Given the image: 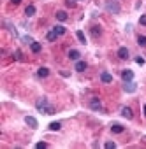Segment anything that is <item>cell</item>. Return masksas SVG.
I'll return each instance as SVG.
<instances>
[{"label": "cell", "instance_id": "1", "mask_svg": "<svg viewBox=\"0 0 146 149\" xmlns=\"http://www.w3.org/2000/svg\"><path fill=\"white\" fill-rule=\"evenodd\" d=\"M106 9L111 14H120V11H121V7H120V4L116 2V0H107V2H106Z\"/></svg>", "mask_w": 146, "mask_h": 149}, {"label": "cell", "instance_id": "2", "mask_svg": "<svg viewBox=\"0 0 146 149\" xmlns=\"http://www.w3.org/2000/svg\"><path fill=\"white\" fill-rule=\"evenodd\" d=\"M48 105H49V104H48V98H44V97H42V98H39V100L35 102V107H37V111H39V112H42V114L46 112Z\"/></svg>", "mask_w": 146, "mask_h": 149}, {"label": "cell", "instance_id": "3", "mask_svg": "<svg viewBox=\"0 0 146 149\" xmlns=\"http://www.w3.org/2000/svg\"><path fill=\"white\" fill-rule=\"evenodd\" d=\"M90 109H93V111H100V109H102V104H100V100H99L97 97H93V98L90 100Z\"/></svg>", "mask_w": 146, "mask_h": 149}, {"label": "cell", "instance_id": "4", "mask_svg": "<svg viewBox=\"0 0 146 149\" xmlns=\"http://www.w3.org/2000/svg\"><path fill=\"white\" fill-rule=\"evenodd\" d=\"M121 77H123V81H125V83H128V81H132V79H134V72L127 68V70H123V72H121Z\"/></svg>", "mask_w": 146, "mask_h": 149}, {"label": "cell", "instance_id": "5", "mask_svg": "<svg viewBox=\"0 0 146 149\" xmlns=\"http://www.w3.org/2000/svg\"><path fill=\"white\" fill-rule=\"evenodd\" d=\"M123 90H125L127 93H134V91L137 90V86H135V83L128 81V83H125V84H123Z\"/></svg>", "mask_w": 146, "mask_h": 149}, {"label": "cell", "instance_id": "6", "mask_svg": "<svg viewBox=\"0 0 146 149\" xmlns=\"http://www.w3.org/2000/svg\"><path fill=\"white\" fill-rule=\"evenodd\" d=\"M100 81L106 83V84H109V83H113V76H111L109 72H102L100 74Z\"/></svg>", "mask_w": 146, "mask_h": 149}, {"label": "cell", "instance_id": "7", "mask_svg": "<svg viewBox=\"0 0 146 149\" xmlns=\"http://www.w3.org/2000/svg\"><path fill=\"white\" fill-rule=\"evenodd\" d=\"M25 123H27L30 128H37V126H39L37 119H35V118H32V116H27V118H25Z\"/></svg>", "mask_w": 146, "mask_h": 149}, {"label": "cell", "instance_id": "8", "mask_svg": "<svg viewBox=\"0 0 146 149\" xmlns=\"http://www.w3.org/2000/svg\"><path fill=\"white\" fill-rule=\"evenodd\" d=\"M118 58L127 60V58H128V49H127V47H120V49H118Z\"/></svg>", "mask_w": 146, "mask_h": 149}, {"label": "cell", "instance_id": "9", "mask_svg": "<svg viewBox=\"0 0 146 149\" xmlns=\"http://www.w3.org/2000/svg\"><path fill=\"white\" fill-rule=\"evenodd\" d=\"M86 67H88V65H86V61H78V63H76V67H74V70H76V72H85V70H86Z\"/></svg>", "mask_w": 146, "mask_h": 149}, {"label": "cell", "instance_id": "10", "mask_svg": "<svg viewBox=\"0 0 146 149\" xmlns=\"http://www.w3.org/2000/svg\"><path fill=\"white\" fill-rule=\"evenodd\" d=\"M121 116L127 118V119H132V116H134V114H132V109H130V107H123V109H121Z\"/></svg>", "mask_w": 146, "mask_h": 149}, {"label": "cell", "instance_id": "11", "mask_svg": "<svg viewBox=\"0 0 146 149\" xmlns=\"http://www.w3.org/2000/svg\"><path fill=\"white\" fill-rule=\"evenodd\" d=\"M37 76H39V77H48V76H49V68L41 67V68L37 70Z\"/></svg>", "mask_w": 146, "mask_h": 149}, {"label": "cell", "instance_id": "12", "mask_svg": "<svg viewBox=\"0 0 146 149\" xmlns=\"http://www.w3.org/2000/svg\"><path fill=\"white\" fill-rule=\"evenodd\" d=\"M79 56H81V54H79V51H76V49H70V51H69V58H70V60H79Z\"/></svg>", "mask_w": 146, "mask_h": 149}, {"label": "cell", "instance_id": "13", "mask_svg": "<svg viewBox=\"0 0 146 149\" xmlns=\"http://www.w3.org/2000/svg\"><path fill=\"white\" fill-rule=\"evenodd\" d=\"M62 128V123H58V121H53V123H49V130L51 132H58Z\"/></svg>", "mask_w": 146, "mask_h": 149}, {"label": "cell", "instance_id": "14", "mask_svg": "<svg viewBox=\"0 0 146 149\" xmlns=\"http://www.w3.org/2000/svg\"><path fill=\"white\" fill-rule=\"evenodd\" d=\"M111 132H113V133H121V132H123V126H121L120 123H114V125L111 126Z\"/></svg>", "mask_w": 146, "mask_h": 149}, {"label": "cell", "instance_id": "15", "mask_svg": "<svg viewBox=\"0 0 146 149\" xmlns=\"http://www.w3.org/2000/svg\"><path fill=\"white\" fill-rule=\"evenodd\" d=\"M25 14H27L28 18H32V16L35 14V7H34V6H27V9H25Z\"/></svg>", "mask_w": 146, "mask_h": 149}, {"label": "cell", "instance_id": "16", "mask_svg": "<svg viewBox=\"0 0 146 149\" xmlns=\"http://www.w3.org/2000/svg\"><path fill=\"white\" fill-rule=\"evenodd\" d=\"M53 30H55V33H56V35H63V33H65V26H62V25L53 26Z\"/></svg>", "mask_w": 146, "mask_h": 149}, {"label": "cell", "instance_id": "17", "mask_svg": "<svg viewBox=\"0 0 146 149\" xmlns=\"http://www.w3.org/2000/svg\"><path fill=\"white\" fill-rule=\"evenodd\" d=\"M30 47H32V51H34V53H41V49H42L41 42H35V40H34V44H30Z\"/></svg>", "mask_w": 146, "mask_h": 149}, {"label": "cell", "instance_id": "18", "mask_svg": "<svg viewBox=\"0 0 146 149\" xmlns=\"http://www.w3.org/2000/svg\"><path fill=\"white\" fill-rule=\"evenodd\" d=\"M56 19H58V21H65V19H67V13H65V11H58V13H56Z\"/></svg>", "mask_w": 146, "mask_h": 149}, {"label": "cell", "instance_id": "19", "mask_svg": "<svg viewBox=\"0 0 146 149\" xmlns=\"http://www.w3.org/2000/svg\"><path fill=\"white\" fill-rule=\"evenodd\" d=\"M76 37H78V40L81 42V44H86V37H85V33L79 30V32H76Z\"/></svg>", "mask_w": 146, "mask_h": 149}, {"label": "cell", "instance_id": "20", "mask_svg": "<svg viewBox=\"0 0 146 149\" xmlns=\"http://www.w3.org/2000/svg\"><path fill=\"white\" fill-rule=\"evenodd\" d=\"M100 33H102V28L100 26H92V35L93 37H99Z\"/></svg>", "mask_w": 146, "mask_h": 149}, {"label": "cell", "instance_id": "21", "mask_svg": "<svg viewBox=\"0 0 146 149\" xmlns=\"http://www.w3.org/2000/svg\"><path fill=\"white\" fill-rule=\"evenodd\" d=\"M56 33H55V30H51V32H48V35H46V39L49 40V42H53V40H56Z\"/></svg>", "mask_w": 146, "mask_h": 149}, {"label": "cell", "instance_id": "22", "mask_svg": "<svg viewBox=\"0 0 146 149\" xmlns=\"http://www.w3.org/2000/svg\"><path fill=\"white\" fill-rule=\"evenodd\" d=\"M137 44H139V46H146V37H144V35H139V37H137Z\"/></svg>", "mask_w": 146, "mask_h": 149}, {"label": "cell", "instance_id": "23", "mask_svg": "<svg viewBox=\"0 0 146 149\" xmlns=\"http://www.w3.org/2000/svg\"><path fill=\"white\" fill-rule=\"evenodd\" d=\"M23 42H25V44H34V39L28 37V35H25V37H23Z\"/></svg>", "mask_w": 146, "mask_h": 149}, {"label": "cell", "instance_id": "24", "mask_svg": "<svg viewBox=\"0 0 146 149\" xmlns=\"http://www.w3.org/2000/svg\"><path fill=\"white\" fill-rule=\"evenodd\" d=\"M35 147H37V149H44V147H48V144H46V142H37Z\"/></svg>", "mask_w": 146, "mask_h": 149}, {"label": "cell", "instance_id": "25", "mask_svg": "<svg viewBox=\"0 0 146 149\" xmlns=\"http://www.w3.org/2000/svg\"><path fill=\"white\" fill-rule=\"evenodd\" d=\"M114 147H116L114 142H106V149H114Z\"/></svg>", "mask_w": 146, "mask_h": 149}, {"label": "cell", "instance_id": "26", "mask_svg": "<svg viewBox=\"0 0 146 149\" xmlns=\"http://www.w3.org/2000/svg\"><path fill=\"white\" fill-rule=\"evenodd\" d=\"M14 58H16V60H21V58H23V56H21V51H20V49H18V51H14Z\"/></svg>", "mask_w": 146, "mask_h": 149}, {"label": "cell", "instance_id": "27", "mask_svg": "<svg viewBox=\"0 0 146 149\" xmlns=\"http://www.w3.org/2000/svg\"><path fill=\"white\" fill-rule=\"evenodd\" d=\"M139 23H141V25H144V26H146V14H144V16H141V18H139Z\"/></svg>", "mask_w": 146, "mask_h": 149}, {"label": "cell", "instance_id": "28", "mask_svg": "<svg viewBox=\"0 0 146 149\" xmlns=\"http://www.w3.org/2000/svg\"><path fill=\"white\" fill-rule=\"evenodd\" d=\"M135 61H137L139 65H144V58H141V56H139V58H135Z\"/></svg>", "mask_w": 146, "mask_h": 149}, {"label": "cell", "instance_id": "29", "mask_svg": "<svg viewBox=\"0 0 146 149\" xmlns=\"http://www.w3.org/2000/svg\"><path fill=\"white\" fill-rule=\"evenodd\" d=\"M74 4H76L74 0H67V6H69V7H74Z\"/></svg>", "mask_w": 146, "mask_h": 149}, {"label": "cell", "instance_id": "30", "mask_svg": "<svg viewBox=\"0 0 146 149\" xmlns=\"http://www.w3.org/2000/svg\"><path fill=\"white\" fill-rule=\"evenodd\" d=\"M20 2H21V0H11V4H14V6H18Z\"/></svg>", "mask_w": 146, "mask_h": 149}, {"label": "cell", "instance_id": "31", "mask_svg": "<svg viewBox=\"0 0 146 149\" xmlns=\"http://www.w3.org/2000/svg\"><path fill=\"white\" fill-rule=\"evenodd\" d=\"M142 114H144V118H146V105L142 107Z\"/></svg>", "mask_w": 146, "mask_h": 149}]
</instances>
